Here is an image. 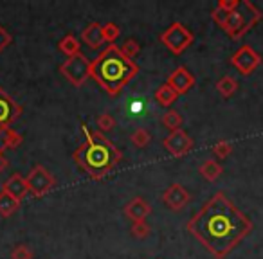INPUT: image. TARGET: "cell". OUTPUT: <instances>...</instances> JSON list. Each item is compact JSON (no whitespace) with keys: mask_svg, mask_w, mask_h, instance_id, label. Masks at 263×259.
Instances as JSON below:
<instances>
[{"mask_svg":"<svg viewBox=\"0 0 263 259\" xmlns=\"http://www.w3.org/2000/svg\"><path fill=\"white\" fill-rule=\"evenodd\" d=\"M186 229L215 259H226L251 234L252 222L218 191L191 216Z\"/></svg>","mask_w":263,"mask_h":259,"instance_id":"obj_1","label":"cell"},{"mask_svg":"<svg viewBox=\"0 0 263 259\" xmlns=\"http://www.w3.org/2000/svg\"><path fill=\"white\" fill-rule=\"evenodd\" d=\"M81 130H83L85 143L80 144L72 153L74 162L92 180L105 178L110 171L116 169V166L123 158V153L99 130H90L85 124L81 126Z\"/></svg>","mask_w":263,"mask_h":259,"instance_id":"obj_2","label":"cell"},{"mask_svg":"<svg viewBox=\"0 0 263 259\" xmlns=\"http://www.w3.org/2000/svg\"><path fill=\"white\" fill-rule=\"evenodd\" d=\"M139 74V67L134 59L123 56L116 44H110L92 59L90 77L108 95H119L123 88Z\"/></svg>","mask_w":263,"mask_h":259,"instance_id":"obj_3","label":"cell"},{"mask_svg":"<svg viewBox=\"0 0 263 259\" xmlns=\"http://www.w3.org/2000/svg\"><path fill=\"white\" fill-rule=\"evenodd\" d=\"M261 18H263L261 11H259L252 2L241 0L240 8L234 9V11H231L229 15H227V20H226V24H223L222 29L226 31L231 38L236 40V38L243 36L249 29H252Z\"/></svg>","mask_w":263,"mask_h":259,"instance_id":"obj_4","label":"cell"},{"mask_svg":"<svg viewBox=\"0 0 263 259\" xmlns=\"http://www.w3.org/2000/svg\"><path fill=\"white\" fill-rule=\"evenodd\" d=\"M159 40H161V44L164 45L172 54L179 56V54H182V52L186 51L191 44H193L195 36H193V33L184 26V24L173 22L172 26H170L168 29L159 36Z\"/></svg>","mask_w":263,"mask_h":259,"instance_id":"obj_5","label":"cell"},{"mask_svg":"<svg viewBox=\"0 0 263 259\" xmlns=\"http://www.w3.org/2000/svg\"><path fill=\"white\" fill-rule=\"evenodd\" d=\"M90 67L92 62L85 54H78L72 58H67L65 62L60 65V72L62 76L69 81L72 87L80 88L85 85V81L90 77Z\"/></svg>","mask_w":263,"mask_h":259,"instance_id":"obj_6","label":"cell"},{"mask_svg":"<svg viewBox=\"0 0 263 259\" xmlns=\"http://www.w3.org/2000/svg\"><path fill=\"white\" fill-rule=\"evenodd\" d=\"M27 187H29V193L36 198H42L56 186V178L51 175L47 168H44L42 164H36L29 173H27Z\"/></svg>","mask_w":263,"mask_h":259,"instance_id":"obj_7","label":"cell"},{"mask_svg":"<svg viewBox=\"0 0 263 259\" xmlns=\"http://www.w3.org/2000/svg\"><path fill=\"white\" fill-rule=\"evenodd\" d=\"M231 65H233L241 76H249V74H252L261 65V56H259L251 45H241V47L231 56Z\"/></svg>","mask_w":263,"mask_h":259,"instance_id":"obj_8","label":"cell"},{"mask_svg":"<svg viewBox=\"0 0 263 259\" xmlns=\"http://www.w3.org/2000/svg\"><path fill=\"white\" fill-rule=\"evenodd\" d=\"M162 146L166 148V151H168L172 157L179 158V157H184V155L190 153V151L193 150L195 143H193V139L186 133V130H175V132H172L164 141H162Z\"/></svg>","mask_w":263,"mask_h":259,"instance_id":"obj_9","label":"cell"},{"mask_svg":"<svg viewBox=\"0 0 263 259\" xmlns=\"http://www.w3.org/2000/svg\"><path fill=\"white\" fill-rule=\"evenodd\" d=\"M161 198H162V202H164L166 207L172 209V211H175V212L182 211V209L186 207V205L190 204V200H191L187 189L179 182H173L170 187H166Z\"/></svg>","mask_w":263,"mask_h":259,"instance_id":"obj_10","label":"cell"},{"mask_svg":"<svg viewBox=\"0 0 263 259\" xmlns=\"http://www.w3.org/2000/svg\"><path fill=\"white\" fill-rule=\"evenodd\" d=\"M20 115H22V106L0 87V124L11 126Z\"/></svg>","mask_w":263,"mask_h":259,"instance_id":"obj_11","label":"cell"},{"mask_svg":"<svg viewBox=\"0 0 263 259\" xmlns=\"http://www.w3.org/2000/svg\"><path fill=\"white\" fill-rule=\"evenodd\" d=\"M166 85L172 87L179 95H184L195 87V76L186 69V67H179V69H175L168 76Z\"/></svg>","mask_w":263,"mask_h":259,"instance_id":"obj_12","label":"cell"},{"mask_svg":"<svg viewBox=\"0 0 263 259\" xmlns=\"http://www.w3.org/2000/svg\"><path fill=\"white\" fill-rule=\"evenodd\" d=\"M150 214H152V205L141 196L132 198L126 204V207H124V216H126L132 223L146 222V218Z\"/></svg>","mask_w":263,"mask_h":259,"instance_id":"obj_13","label":"cell"},{"mask_svg":"<svg viewBox=\"0 0 263 259\" xmlns=\"http://www.w3.org/2000/svg\"><path fill=\"white\" fill-rule=\"evenodd\" d=\"M2 193L9 194V196H13L18 202H22L24 198L27 196V193H29V187H27L26 178H24L22 175H18V173H15V175H11L4 182V186H2Z\"/></svg>","mask_w":263,"mask_h":259,"instance_id":"obj_14","label":"cell"},{"mask_svg":"<svg viewBox=\"0 0 263 259\" xmlns=\"http://www.w3.org/2000/svg\"><path fill=\"white\" fill-rule=\"evenodd\" d=\"M81 42L87 47L98 51L103 44H105V36H103V26L99 22H92L81 31Z\"/></svg>","mask_w":263,"mask_h":259,"instance_id":"obj_15","label":"cell"},{"mask_svg":"<svg viewBox=\"0 0 263 259\" xmlns=\"http://www.w3.org/2000/svg\"><path fill=\"white\" fill-rule=\"evenodd\" d=\"M22 144V135L11 126H4L0 124V155H4V151L15 150Z\"/></svg>","mask_w":263,"mask_h":259,"instance_id":"obj_16","label":"cell"},{"mask_svg":"<svg viewBox=\"0 0 263 259\" xmlns=\"http://www.w3.org/2000/svg\"><path fill=\"white\" fill-rule=\"evenodd\" d=\"M198 173H200L208 182H216V180L220 178V175L223 173V168L215 161V158H208V161L200 164Z\"/></svg>","mask_w":263,"mask_h":259,"instance_id":"obj_17","label":"cell"},{"mask_svg":"<svg viewBox=\"0 0 263 259\" xmlns=\"http://www.w3.org/2000/svg\"><path fill=\"white\" fill-rule=\"evenodd\" d=\"M80 47H81V42L78 40L74 34H65V36H63L62 40L58 42L60 52H62V54H65L67 58H72V56L81 54Z\"/></svg>","mask_w":263,"mask_h":259,"instance_id":"obj_18","label":"cell"},{"mask_svg":"<svg viewBox=\"0 0 263 259\" xmlns=\"http://www.w3.org/2000/svg\"><path fill=\"white\" fill-rule=\"evenodd\" d=\"M238 90V81L233 76H223L216 81V92L222 95L223 99H229L236 94Z\"/></svg>","mask_w":263,"mask_h":259,"instance_id":"obj_19","label":"cell"},{"mask_svg":"<svg viewBox=\"0 0 263 259\" xmlns=\"http://www.w3.org/2000/svg\"><path fill=\"white\" fill-rule=\"evenodd\" d=\"M177 97H179V94H177V92L173 90L172 87H168L166 83L161 85V87L155 90V101H157L161 106H164V108L172 106L173 103L177 101Z\"/></svg>","mask_w":263,"mask_h":259,"instance_id":"obj_20","label":"cell"},{"mask_svg":"<svg viewBox=\"0 0 263 259\" xmlns=\"http://www.w3.org/2000/svg\"><path fill=\"white\" fill-rule=\"evenodd\" d=\"M20 209V202L16 198L9 196L6 193H0V216L2 218H9Z\"/></svg>","mask_w":263,"mask_h":259,"instance_id":"obj_21","label":"cell"},{"mask_svg":"<svg viewBox=\"0 0 263 259\" xmlns=\"http://www.w3.org/2000/svg\"><path fill=\"white\" fill-rule=\"evenodd\" d=\"M162 126L168 128L170 133L175 132V130H180V126H182V115L177 110H168L162 115Z\"/></svg>","mask_w":263,"mask_h":259,"instance_id":"obj_22","label":"cell"},{"mask_svg":"<svg viewBox=\"0 0 263 259\" xmlns=\"http://www.w3.org/2000/svg\"><path fill=\"white\" fill-rule=\"evenodd\" d=\"M130 141H132V144H134L136 148L143 150V148H146L148 144H150L152 135H150V132H148L146 128H137L136 132H132Z\"/></svg>","mask_w":263,"mask_h":259,"instance_id":"obj_23","label":"cell"},{"mask_svg":"<svg viewBox=\"0 0 263 259\" xmlns=\"http://www.w3.org/2000/svg\"><path fill=\"white\" fill-rule=\"evenodd\" d=\"M119 51L123 52V56H124V58H128V59H134L137 54H139V51H141V45H139V42H137V40H134V38H128V40H124V44L119 47Z\"/></svg>","mask_w":263,"mask_h":259,"instance_id":"obj_24","label":"cell"},{"mask_svg":"<svg viewBox=\"0 0 263 259\" xmlns=\"http://www.w3.org/2000/svg\"><path fill=\"white\" fill-rule=\"evenodd\" d=\"M130 232H132V236L137 237V240H144V237L150 236L152 227L148 225L146 222H136V223H132Z\"/></svg>","mask_w":263,"mask_h":259,"instance_id":"obj_25","label":"cell"},{"mask_svg":"<svg viewBox=\"0 0 263 259\" xmlns=\"http://www.w3.org/2000/svg\"><path fill=\"white\" fill-rule=\"evenodd\" d=\"M233 153V144L229 143V141H218V143L213 146V155H215L216 158H227L229 155Z\"/></svg>","mask_w":263,"mask_h":259,"instance_id":"obj_26","label":"cell"},{"mask_svg":"<svg viewBox=\"0 0 263 259\" xmlns=\"http://www.w3.org/2000/svg\"><path fill=\"white\" fill-rule=\"evenodd\" d=\"M103 36H105V42L106 44H116V40L121 36V29L116 26L114 22H108L103 26Z\"/></svg>","mask_w":263,"mask_h":259,"instance_id":"obj_27","label":"cell"},{"mask_svg":"<svg viewBox=\"0 0 263 259\" xmlns=\"http://www.w3.org/2000/svg\"><path fill=\"white\" fill-rule=\"evenodd\" d=\"M116 119H114V115H110L108 112L101 113V115L98 117V128L99 132L105 133V132H112L114 128H116Z\"/></svg>","mask_w":263,"mask_h":259,"instance_id":"obj_28","label":"cell"},{"mask_svg":"<svg viewBox=\"0 0 263 259\" xmlns=\"http://www.w3.org/2000/svg\"><path fill=\"white\" fill-rule=\"evenodd\" d=\"M11 259H33V250L27 245H16L11 250Z\"/></svg>","mask_w":263,"mask_h":259,"instance_id":"obj_29","label":"cell"},{"mask_svg":"<svg viewBox=\"0 0 263 259\" xmlns=\"http://www.w3.org/2000/svg\"><path fill=\"white\" fill-rule=\"evenodd\" d=\"M13 44V36L8 33L4 26H0V52H4Z\"/></svg>","mask_w":263,"mask_h":259,"instance_id":"obj_30","label":"cell"},{"mask_svg":"<svg viewBox=\"0 0 263 259\" xmlns=\"http://www.w3.org/2000/svg\"><path fill=\"white\" fill-rule=\"evenodd\" d=\"M240 2H241V0H218L216 8H220L222 11H226V13H231V11H234V9L240 8Z\"/></svg>","mask_w":263,"mask_h":259,"instance_id":"obj_31","label":"cell"},{"mask_svg":"<svg viewBox=\"0 0 263 259\" xmlns=\"http://www.w3.org/2000/svg\"><path fill=\"white\" fill-rule=\"evenodd\" d=\"M227 15L229 13H226V11H222L220 8H215L211 11V18H213V22L215 24H218L220 27H223V24H226V20H227Z\"/></svg>","mask_w":263,"mask_h":259,"instance_id":"obj_32","label":"cell"},{"mask_svg":"<svg viewBox=\"0 0 263 259\" xmlns=\"http://www.w3.org/2000/svg\"><path fill=\"white\" fill-rule=\"evenodd\" d=\"M8 164H9V162H8V158H6L4 155H0V173H2L6 168H8Z\"/></svg>","mask_w":263,"mask_h":259,"instance_id":"obj_33","label":"cell"}]
</instances>
